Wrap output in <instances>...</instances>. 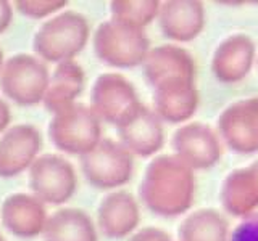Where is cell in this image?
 <instances>
[{
  "instance_id": "11",
  "label": "cell",
  "mask_w": 258,
  "mask_h": 241,
  "mask_svg": "<svg viewBox=\"0 0 258 241\" xmlns=\"http://www.w3.org/2000/svg\"><path fill=\"white\" fill-rule=\"evenodd\" d=\"M119 143L139 158H155L165 143L163 120L153 108L141 103L131 114L116 126Z\"/></svg>"
},
{
  "instance_id": "31",
  "label": "cell",
  "mask_w": 258,
  "mask_h": 241,
  "mask_svg": "<svg viewBox=\"0 0 258 241\" xmlns=\"http://www.w3.org/2000/svg\"><path fill=\"white\" fill-rule=\"evenodd\" d=\"M0 241H5V239H4V238H2V236H0Z\"/></svg>"
},
{
  "instance_id": "23",
  "label": "cell",
  "mask_w": 258,
  "mask_h": 241,
  "mask_svg": "<svg viewBox=\"0 0 258 241\" xmlns=\"http://www.w3.org/2000/svg\"><path fill=\"white\" fill-rule=\"evenodd\" d=\"M161 2L158 0H115L110 4L111 20L142 29L158 18Z\"/></svg>"
},
{
  "instance_id": "15",
  "label": "cell",
  "mask_w": 258,
  "mask_h": 241,
  "mask_svg": "<svg viewBox=\"0 0 258 241\" xmlns=\"http://www.w3.org/2000/svg\"><path fill=\"white\" fill-rule=\"evenodd\" d=\"M158 26L173 44L196 40L205 28V7L197 0H168L161 2Z\"/></svg>"
},
{
  "instance_id": "4",
  "label": "cell",
  "mask_w": 258,
  "mask_h": 241,
  "mask_svg": "<svg viewBox=\"0 0 258 241\" xmlns=\"http://www.w3.org/2000/svg\"><path fill=\"white\" fill-rule=\"evenodd\" d=\"M48 137L55 148L81 158L100 143L102 120L91 106L76 101L55 112L48 124Z\"/></svg>"
},
{
  "instance_id": "29",
  "label": "cell",
  "mask_w": 258,
  "mask_h": 241,
  "mask_svg": "<svg viewBox=\"0 0 258 241\" xmlns=\"http://www.w3.org/2000/svg\"><path fill=\"white\" fill-rule=\"evenodd\" d=\"M4 64H5V61H4V52H2V48H0V72H2Z\"/></svg>"
},
{
  "instance_id": "7",
  "label": "cell",
  "mask_w": 258,
  "mask_h": 241,
  "mask_svg": "<svg viewBox=\"0 0 258 241\" xmlns=\"http://www.w3.org/2000/svg\"><path fill=\"white\" fill-rule=\"evenodd\" d=\"M78 177L67 158L53 153L39 156L29 167V188L42 203L60 206L75 195Z\"/></svg>"
},
{
  "instance_id": "10",
  "label": "cell",
  "mask_w": 258,
  "mask_h": 241,
  "mask_svg": "<svg viewBox=\"0 0 258 241\" xmlns=\"http://www.w3.org/2000/svg\"><path fill=\"white\" fill-rule=\"evenodd\" d=\"M173 155L194 171H205L218 164L223 155V142L213 127L204 123H185L173 134Z\"/></svg>"
},
{
  "instance_id": "14",
  "label": "cell",
  "mask_w": 258,
  "mask_h": 241,
  "mask_svg": "<svg viewBox=\"0 0 258 241\" xmlns=\"http://www.w3.org/2000/svg\"><path fill=\"white\" fill-rule=\"evenodd\" d=\"M42 148V135L34 126H13L0 137V177H16L32 166Z\"/></svg>"
},
{
  "instance_id": "17",
  "label": "cell",
  "mask_w": 258,
  "mask_h": 241,
  "mask_svg": "<svg viewBox=\"0 0 258 241\" xmlns=\"http://www.w3.org/2000/svg\"><path fill=\"white\" fill-rule=\"evenodd\" d=\"M220 201L226 212L239 219L258 212V159L224 177Z\"/></svg>"
},
{
  "instance_id": "9",
  "label": "cell",
  "mask_w": 258,
  "mask_h": 241,
  "mask_svg": "<svg viewBox=\"0 0 258 241\" xmlns=\"http://www.w3.org/2000/svg\"><path fill=\"white\" fill-rule=\"evenodd\" d=\"M136 87L119 72H103L91 90V108L102 123L118 126L139 106Z\"/></svg>"
},
{
  "instance_id": "26",
  "label": "cell",
  "mask_w": 258,
  "mask_h": 241,
  "mask_svg": "<svg viewBox=\"0 0 258 241\" xmlns=\"http://www.w3.org/2000/svg\"><path fill=\"white\" fill-rule=\"evenodd\" d=\"M127 241H174L165 230L157 227H145L137 230Z\"/></svg>"
},
{
  "instance_id": "19",
  "label": "cell",
  "mask_w": 258,
  "mask_h": 241,
  "mask_svg": "<svg viewBox=\"0 0 258 241\" xmlns=\"http://www.w3.org/2000/svg\"><path fill=\"white\" fill-rule=\"evenodd\" d=\"M2 225L18 238H34L44 233L47 211L44 203L34 195L13 193L7 196L0 209Z\"/></svg>"
},
{
  "instance_id": "5",
  "label": "cell",
  "mask_w": 258,
  "mask_h": 241,
  "mask_svg": "<svg viewBox=\"0 0 258 241\" xmlns=\"http://www.w3.org/2000/svg\"><path fill=\"white\" fill-rule=\"evenodd\" d=\"M50 74L45 63L34 55L10 56L0 72V90L20 106H34L44 101Z\"/></svg>"
},
{
  "instance_id": "28",
  "label": "cell",
  "mask_w": 258,
  "mask_h": 241,
  "mask_svg": "<svg viewBox=\"0 0 258 241\" xmlns=\"http://www.w3.org/2000/svg\"><path fill=\"white\" fill-rule=\"evenodd\" d=\"M10 119H12L10 108H8V104L0 98V132H5V129L10 124Z\"/></svg>"
},
{
  "instance_id": "20",
  "label": "cell",
  "mask_w": 258,
  "mask_h": 241,
  "mask_svg": "<svg viewBox=\"0 0 258 241\" xmlns=\"http://www.w3.org/2000/svg\"><path fill=\"white\" fill-rule=\"evenodd\" d=\"M86 85V74L75 60L56 64L44 96V106L48 112H58L76 103Z\"/></svg>"
},
{
  "instance_id": "1",
  "label": "cell",
  "mask_w": 258,
  "mask_h": 241,
  "mask_svg": "<svg viewBox=\"0 0 258 241\" xmlns=\"http://www.w3.org/2000/svg\"><path fill=\"white\" fill-rule=\"evenodd\" d=\"M196 171L176 155L150 159L139 185V199L152 214L177 217L187 212L196 198Z\"/></svg>"
},
{
  "instance_id": "25",
  "label": "cell",
  "mask_w": 258,
  "mask_h": 241,
  "mask_svg": "<svg viewBox=\"0 0 258 241\" xmlns=\"http://www.w3.org/2000/svg\"><path fill=\"white\" fill-rule=\"evenodd\" d=\"M229 241H258V212L242 219L231 231Z\"/></svg>"
},
{
  "instance_id": "2",
  "label": "cell",
  "mask_w": 258,
  "mask_h": 241,
  "mask_svg": "<svg viewBox=\"0 0 258 241\" xmlns=\"http://www.w3.org/2000/svg\"><path fill=\"white\" fill-rule=\"evenodd\" d=\"M91 26L84 15L67 10L48 18L36 32L32 48L37 58L48 63L73 61L87 45Z\"/></svg>"
},
{
  "instance_id": "30",
  "label": "cell",
  "mask_w": 258,
  "mask_h": 241,
  "mask_svg": "<svg viewBox=\"0 0 258 241\" xmlns=\"http://www.w3.org/2000/svg\"><path fill=\"white\" fill-rule=\"evenodd\" d=\"M256 66H258V55H256Z\"/></svg>"
},
{
  "instance_id": "12",
  "label": "cell",
  "mask_w": 258,
  "mask_h": 241,
  "mask_svg": "<svg viewBox=\"0 0 258 241\" xmlns=\"http://www.w3.org/2000/svg\"><path fill=\"white\" fill-rule=\"evenodd\" d=\"M142 77L152 88L169 80H197V64L189 50L177 44H163L150 48L142 63Z\"/></svg>"
},
{
  "instance_id": "22",
  "label": "cell",
  "mask_w": 258,
  "mask_h": 241,
  "mask_svg": "<svg viewBox=\"0 0 258 241\" xmlns=\"http://www.w3.org/2000/svg\"><path fill=\"white\" fill-rule=\"evenodd\" d=\"M228 219L213 207H202L184 217L177 228V241H229Z\"/></svg>"
},
{
  "instance_id": "27",
  "label": "cell",
  "mask_w": 258,
  "mask_h": 241,
  "mask_svg": "<svg viewBox=\"0 0 258 241\" xmlns=\"http://www.w3.org/2000/svg\"><path fill=\"white\" fill-rule=\"evenodd\" d=\"M12 20H13V8H12L10 2L0 0V34L8 29Z\"/></svg>"
},
{
  "instance_id": "13",
  "label": "cell",
  "mask_w": 258,
  "mask_h": 241,
  "mask_svg": "<svg viewBox=\"0 0 258 241\" xmlns=\"http://www.w3.org/2000/svg\"><path fill=\"white\" fill-rule=\"evenodd\" d=\"M256 63V47L253 39L236 32L218 44L212 56V72L221 84L231 85L244 80Z\"/></svg>"
},
{
  "instance_id": "8",
  "label": "cell",
  "mask_w": 258,
  "mask_h": 241,
  "mask_svg": "<svg viewBox=\"0 0 258 241\" xmlns=\"http://www.w3.org/2000/svg\"><path fill=\"white\" fill-rule=\"evenodd\" d=\"M216 132L224 147L237 155L258 153V95L228 104L218 116Z\"/></svg>"
},
{
  "instance_id": "16",
  "label": "cell",
  "mask_w": 258,
  "mask_h": 241,
  "mask_svg": "<svg viewBox=\"0 0 258 241\" xmlns=\"http://www.w3.org/2000/svg\"><path fill=\"white\" fill-rule=\"evenodd\" d=\"M153 111L168 124H185L199 109L200 95L196 80H169L153 88Z\"/></svg>"
},
{
  "instance_id": "21",
  "label": "cell",
  "mask_w": 258,
  "mask_h": 241,
  "mask_svg": "<svg viewBox=\"0 0 258 241\" xmlns=\"http://www.w3.org/2000/svg\"><path fill=\"white\" fill-rule=\"evenodd\" d=\"M44 241H99L95 223L86 211L63 207L47 219Z\"/></svg>"
},
{
  "instance_id": "3",
  "label": "cell",
  "mask_w": 258,
  "mask_h": 241,
  "mask_svg": "<svg viewBox=\"0 0 258 241\" xmlns=\"http://www.w3.org/2000/svg\"><path fill=\"white\" fill-rule=\"evenodd\" d=\"M92 47L97 58L116 69L142 66L152 48L142 29L131 28L111 18L97 26L92 36Z\"/></svg>"
},
{
  "instance_id": "18",
  "label": "cell",
  "mask_w": 258,
  "mask_h": 241,
  "mask_svg": "<svg viewBox=\"0 0 258 241\" xmlns=\"http://www.w3.org/2000/svg\"><path fill=\"white\" fill-rule=\"evenodd\" d=\"M141 222L137 199L129 191L115 190L105 196L97 209V225L110 239H119L136 233Z\"/></svg>"
},
{
  "instance_id": "6",
  "label": "cell",
  "mask_w": 258,
  "mask_h": 241,
  "mask_svg": "<svg viewBox=\"0 0 258 241\" xmlns=\"http://www.w3.org/2000/svg\"><path fill=\"white\" fill-rule=\"evenodd\" d=\"M81 171L94 188L116 190L133 179L134 156L119 142L102 139L94 150L81 156Z\"/></svg>"
},
{
  "instance_id": "24",
  "label": "cell",
  "mask_w": 258,
  "mask_h": 241,
  "mask_svg": "<svg viewBox=\"0 0 258 241\" xmlns=\"http://www.w3.org/2000/svg\"><path fill=\"white\" fill-rule=\"evenodd\" d=\"M68 5L67 0H18L15 2L16 10L32 20H42Z\"/></svg>"
}]
</instances>
